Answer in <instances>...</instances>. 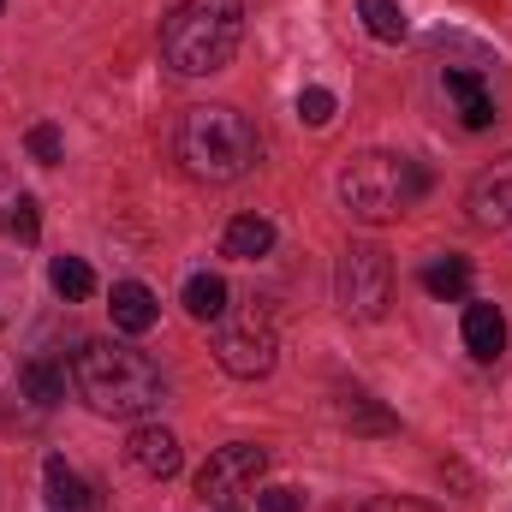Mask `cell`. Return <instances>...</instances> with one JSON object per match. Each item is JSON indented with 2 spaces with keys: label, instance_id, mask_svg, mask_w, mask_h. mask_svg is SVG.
I'll list each match as a JSON object with an SVG mask.
<instances>
[{
  "label": "cell",
  "instance_id": "obj_1",
  "mask_svg": "<svg viewBox=\"0 0 512 512\" xmlns=\"http://www.w3.org/2000/svg\"><path fill=\"white\" fill-rule=\"evenodd\" d=\"M72 387L90 411L102 417H149L167 399V376L149 352L114 346V340H90L72 358Z\"/></svg>",
  "mask_w": 512,
  "mask_h": 512
},
{
  "label": "cell",
  "instance_id": "obj_2",
  "mask_svg": "<svg viewBox=\"0 0 512 512\" xmlns=\"http://www.w3.org/2000/svg\"><path fill=\"white\" fill-rule=\"evenodd\" d=\"M245 42V0H185L161 24V54L173 72L203 78L221 72Z\"/></svg>",
  "mask_w": 512,
  "mask_h": 512
},
{
  "label": "cell",
  "instance_id": "obj_3",
  "mask_svg": "<svg viewBox=\"0 0 512 512\" xmlns=\"http://www.w3.org/2000/svg\"><path fill=\"white\" fill-rule=\"evenodd\" d=\"M179 167L203 185H233L256 167V126L239 108H191L179 120Z\"/></svg>",
  "mask_w": 512,
  "mask_h": 512
},
{
  "label": "cell",
  "instance_id": "obj_4",
  "mask_svg": "<svg viewBox=\"0 0 512 512\" xmlns=\"http://www.w3.org/2000/svg\"><path fill=\"white\" fill-rule=\"evenodd\" d=\"M423 191H429V173H423L417 161H405V155H382V149L352 155L346 173H340V203H346L358 221H370V227L399 221Z\"/></svg>",
  "mask_w": 512,
  "mask_h": 512
},
{
  "label": "cell",
  "instance_id": "obj_5",
  "mask_svg": "<svg viewBox=\"0 0 512 512\" xmlns=\"http://www.w3.org/2000/svg\"><path fill=\"white\" fill-rule=\"evenodd\" d=\"M274 352H280V340H274V322H268L262 304H245L239 316H221L215 358H221L227 376H239V382L268 376V370H274Z\"/></svg>",
  "mask_w": 512,
  "mask_h": 512
},
{
  "label": "cell",
  "instance_id": "obj_6",
  "mask_svg": "<svg viewBox=\"0 0 512 512\" xmlns=\"http://www.w3.org/2000/svg\"><path fill=\"white\" fill-rule=\"evenodd\" d=\"M334 286H340V310H346V316L376 322L387 310V298H393V262H387V251H376V245H352V251L340 256Z\"/></svg>",
  "mask_w": 512,
  "mask_h": 512
},
{
  "label": "cell",
  "instance_id": "obj_7",
  "mask_svg": "<svg viewBox=\"0 0 512 512\" xmlns=\"http://www.w3.org/2000/svg\"><path fill=\"white\" fill-rule=\"evenodd\" d=\"M262 471H268V453H262L256 441H233V447L209 453V465L197 471V495H203V501H233V495L256 489Z\"/></svg>",
  "mask_w": 512,
  "mask_h": 512
},
{
  "label": "cell",
  "instance_id": "obj_8",
  "mask_svg": "<svg viewBox=\"0 0 512 512\" xmlns=\"http://www.w3.org/2000/svg\"><path fill=\"white\" fill-rule=\"evenodd\" d=\"M471 221H477V227H507L512 221V155L489 161V167L471 179Z\"/></svg>",
  "mask_w": 512,
  "mask_h": 512
},
{
  "label": "cell",
  "instance_id": "obj_9",
  "mask_svg": "<svg viewBox=\"0 0 512 512\" xmlns=\"http://www.w3.org/2000/svg\"><path fill=\"white\" fill-rule=\"evenodd\" d=\"M126 459L143 471V477H155V483H161V477H173V471H179V435H173V429H149V423H143V429H131Z\"/></svg>",
  "mask_w": 512,
  "mask_h": 512
},
{
  "label": "cell",
  "instance_id": "obj_10",
  "mask_svg": "<svg viewBox=\"0 0 512 512\" xmlns=\"http://www.w3.org/2000/svg\"><path fill=\"white\" fill-rule=\"evenodd\" d=\"M465 352H471L477 364H495V358L507 352V316H501L495 304H471V310H465Z\"/></svg>",
  "mask_w": 512,
  "mask_h": 512
},
{
  "label": "cell",
  "instance_id": "obj_11",
  "mask_svg": "<svg viewBox=\"0 0 512 512\" xmlns=\"http://www.w3.org/2000/svg\"><path fill=\"white\" fill-rule=\"evenodd\" d=\"M108 310H114V328H120V334H149L155 316H161V304H155V292H149L143 280H120Z\"/></svg>",
  "mask_w": 512,
  "mask_h": 512
},
{
  "label": "cell",
  "instance_id": "obj_12",
  "mask_svg": "<svg viewBox=\"0 0 512 512\" xmlns=\"http://www.w3.org/2000/svg\"><path fill=\"white\" fill-rule=\"evenodd\" d=\"M447 96H453V108H459V120L471 131H483V126H495V96L483 90V78L477 72H447Z\"/></svg>",
  "mask_w": 512,
  "mask_h": 512
},
{
  "label": "cell",
  "instance_id": "obj_13",
  "mask_svg": "<svg viewBox=\"0 0 512 512\" xmlns=\"http://www.w3.org/2000/svg\"><path fill=\"white\" fill-rule=\"evenodd\" d=\"M18 393H24L30 405H42V411H48V405H60V399H66V370H60V364H48V358H30V364L18 370Z\"/></svg>",
  "mask_w": 512,
  "mask_h": 512
},
{
  "label": "cell",
  "instance_id": "obj_14",
  "mask_svg": "<svg viewBox=\"0 0 512 512\" xmlns=\"http://www.w3.org/2000/svg\"><path fill=\"white\" fill-rule=\"evenodd\" d=\"M42 489H48V507H54V512H78L84 501H90V495H84V477H78L60 453L42 465Z\"/></svg>",
  "mask_w": 512,
  "mask_h": 512
},
{
  "label": "cell",
  "instance_id": "obj_15",
  "mask_svg": "<svg viewBox=\"0 0 512 512\" xmlns=\"http://www.w3.org/2000/svg\"><path fill=\"white\" fill-rule=\"evenodd\" d=\"M185 310H191L197 322H221V316H227V280L209 274V268L191 274V280H185Z\"/></svg>",
  "mask_w": 512,
  "mask_h": 512
},
{
  "label": "cell",
  "instance_id": "obj_16",
  "mask_svg": "<svg viewBox=\"0 0 512 512\" xmlns=\"http://www.w3.org/2000/svg\"><path fill=\"white\" fill-rule=\"evenodd\" d=\"M221 245H227V256H239V262H256V256L274 251V227H268L262 215H239Z\"/></svg>",
  "mask_w": 512,
  "mask_h": 512
},
{
  "label": "cell",
  "instance_id": "obj_17",
  "mask_svg": "<svg viewBox=\"0 0 512 512\" xmlns=\"http://www.w3.org/2000/svg\"><path fill=\"white\" fill-rule=\"evenodd\" d=\"M423 286H429L435 298H447V304H453V298H465V292H471V262H465V256H435V262L423 268Z\"/></svg>",
  "mask_w": 512,
  "mask_h": 512
},
{
  "label": "cell",
  "instance_id": "obj_18",
  "mask_svg": "<svg viewBox=\"0 0 512 512\" xmlns=\"http://www.w3.org/2000/svg\"><path fill=\"white\" fill-rule=\"evenodd\" d=\"M358 18H364V30H370L376 42H405V36H411L399 0H358Z\"/></svg>",
  "mask_w": 512,
  "mask_h": 512
},
{
  "label": "cell",
  "instance_id": "obj_19",
  "mask_svg": "<svg viewBox=\"0 0 512 512\" xmlns=\"http://www.w3.org/2000/svg\"><path fill=\"white\" fill-rule=\"evenodd\" d=\"M48 280H54V292H60L66 304H84V298L96 292V274H90V262H84V256H54Z\"/></svg>",
  "mask_w": 512,
  "mask_h": 512
},
{
  "label": "cell",
  "instance_id": "obj_20",
  "mask_svg": "<svg viewBox=\"0 0 512 512\" xmlns=\"http://www.w3.org/2000/svg\"><path fill=\"white\" fill-rule=\"evenodd\" d=\"M340 417L352 423V429H364V435H393L399 423H393V411H382L370 393H346V405H340Z\"/></svg>",
  "mask_w": 512,
  "mask_h": 512
},
{
  "label": "cell",
  "instance_id": "obj_21",
  "mask_svg": "<svg viewBox=\"0 0 512 512\" xmlns=\"http://www.w3.org/2000/svg\"><path fill=\"white\" fill-rule=\"evenodd\" d=\"M6 233H12L18 245H36V233H42V209H36V197H12V203H6Z\"/></svg>",
  "mask_w": 512,
  "mask_h": 512
},
{
  "label": "cell",
  "instance_id": "obj_22",
  "mask_svg": "<svg viewBox=\"0 0 512 512\" xmlns=\"http://www.w3.org/2000/svg\"><path fill=\"white\" fill-rule=\"evenodd\" d=\"M298 120H304V126H328V120H334V90L310 84V90L298 96Z\"/></svg>",
  "mask_w": 512,
  "mask_h": 512
},
{
  "label": "cell",
  "instance_id": "obj_23",
  "mask_svg": "<svg viewBox=\"0 0 512 512\" xmlns=\"http://www.w3.org/2000/svg\"><path fill=\"white\" fill-rule=\"evenodd\" d=\"M24 143H30V155H36L42 167H54V161L66 155V137H60V126H30V137H24Z\"/></svg>",
  "mask_w": 512,
  "mask_h": 512
},
{
  "label": "cell",
  "instance_id": "obj_24",
  "mask_svg": "<svg viewBox=\"0 0 512 512\" xmlns=\"http://www.w3.org/2000/svg\"><path fill=\"white\" fill-rule=\"evenodd\" d=\"M256 507L262 512H304V495H298V489H262Z\"/></svg>",
  "mask_w": 512,
  "mask_h": 512
},
{
  "label": "cell",
  "instance_id": "obj_25",
  "mask_svg": "<svg viewBox=\"0 0 512 512\" xmlns=\"http://www.w3.org/2000/svg\"><path fill=\"white\" fill-rule=\"evenodd\" d=\"M0 6H6V0H0Z\"/></svg>",
  "mask_w": 512,
  "mask_h": 512
}]
</instances>
